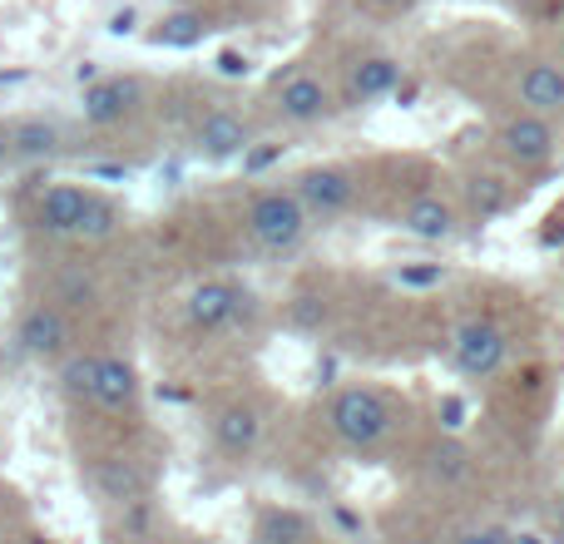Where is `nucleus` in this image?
I'll list each match as a JSON object with an SVG mask.
<instances>
[{
    "label": "nucleus",
    "instance_id": "f257e3e1",
    "mask_svg": "<svg viewBox=\"0 0 564 544\" xmlns=\"http://www.w3.org/2000/svg\"><path fill=\"white\" fill-rule=\"evenodd\" d=\"M248 233L268 248V253H288L302 243L307 233V208L297 204V194H282V188H263L248 204Z\"/></svg>",
    "mask_w": 564,
    "mask_h": 544
},
{
    "label": "nucleus",
    "instance_id": "f03ea898",
    "mask_svg": "<svg viewBox=\"0 0 564 544\" xmlns=\"http://www.w3.org/2000/svg\"><path fill=\"white\" fill-rule=\"evenodd\" d=\"M332 431H337V440H347L351 450H371V446H381V436L391 431V406L371 387H351L332 401Z\"/></svg>",
    "mask_w": 564,
    "mask_h": 544
},
{
    "label": "nucleus",
    "instance_id": "7ed1b4c3",
    "mask_svg": "<svg viewBox=\"0 0 564 544\" xmlns=\"http://www.w3.org/2000/svg\"><path fill=\"white\" fill-rule=\"evenodd\" d=\"M506 351H510L506 331H500L490 317L460 322L456 341H451V357H456V367L466 371V377H496L500 361H506Z\"/></svg>",
    "mask_w": 564,
    "mask_h": 544
},
{
    "label": "nucleus",
    "instance_id": "20e7f679",
    "mask_svg": "<svg viewBox=\"0 0 564 544\" xmlns=\"http://www.w3.org/2000/svg\"><path fill=\"white\" fill-rule=\"evenodd\" d=\"M292 194H297V204L307 208V218H337L341 208L351 204V194H357V178L347 174V168L337 164H322V168H307V174H297V184H292Z\"/></svg>",
    "mask_w": 564,
    "mask_h": 544
},
{
    "label": "nucleus",
    "instance_id": "39448f33",
    "mask_svg": "<svg viewBox=\"0 0 564 544\" xmlns=\"http://www.w3.org/2000/svg\"><path fill=\"white\" fill-rule=\"evenodd\" d=\"M15 341L25 357L35 361H55L69 351V317L65 307H55V302H40V307H30L25 317H20L15 327Z\"/></svg>",
    "mask_w": 564,
    "mask_h": 544
},
{
    "label": "nucleus",
    "instance_id": "423d86ee",
    "mask_svg": "<svg viewBox=\"0 0 564 544\" xmlns=\"http://www.w3.org/2000/svg\"><path fill=\"white\" fill-rule=\"evenodd\" d=\"M500 149H506L520 168H540L555 159V124L540 115H516L500 124Z\"/></svg>",
    "mask_w": 564,
    "mask_h": 544
},
{
    "label": "nucleus",
    "instance_id": "0eeeda50",
    "mask_svg": "<svg viewBox=\"0 0 564 544\" xmlns=\"http://www.w3.org/2000/svg\"><path fill=\"white\" fill-rule=\"evenodd\" d=\"M243 292L224 278H208L188 292V327L194 331H224L234 317H243Z\"/></svg>",
    "mask_w": 564,
    "mask_h": 544
},
{
    "label": "nucleus",
    "instance_id": "6e6552de",
    "mask_svg": "<svg viewBox=\"0 0 564 544\" xmlns=\"http://www.w3.org/2000/svg\"><path fill=\"white\" fill-rule=\"evenodd\" d=\"M95 401L99 411L109 416H129L139 406V371L129 367L124 357H99V371H95Z\"/></svg>",
    "mask_w": 564,
    "mask_h": 544
},
{
    "label": "nucleus",
    "instance_id": "1a4fd4ad",
    "mask_svg": "<svg viewBox=\"0 0 564 544\" xmlns=\"http://www.w3.org/2000/svg\"><path fill=\"white\" fill-rule=\"evenodd\" d=\"M248 139H253V134H248V124L238 115H228V109L204 115V119H198V129H194V149L204 159H214V164L248 154Z\"/></svg>",
    "mask_w": 564,
    "mask_h": 544
},
{
    "label": "nucleus",
    "instance_id": "9d476101",
    "mask_svg": "<svg viewBox=\"0 0 564 544\" xmlns=\"http://www.w3.org/2000/svg\"><path fill=\"white\" fill-rule=\"evenodd\" d=\"M89 198H95V194H85V188H79V184H55V188H45V198H40V208H35V224H40V233H50V238L79 233V224H85V208H89Z\"/></svg>",
    "mask_w": 564,
    "mask_h": 544
},
{
    "label": "nucleus",
    "instance_id": "9b49d317",
    "mask_svg": "<svg viewBox=\"0 0 564 544\" xmlns=\"http://www.w3.org/2000/svg\"><path fill=\"white\" fill-rule=\"evenodd\" d=\"M520 105L525 115H564V65H550V59H535V65L520 69Z\"/></svg>",
    "mask_w": 564,
    "mask_h": 544
},
{
    "label": "nucleus",
    "instance_id": "f8f14e48",
    "mask_svg": "<svg viewBox=\"0 0 564 544\" xmlns=\"http://www.w3.org/2000/svg\"><path fill=\"white\" fill-rule=\"evenodd\" d=\"M258 436H263V416H258L248 401H228V406L214 416V440H218V450H228V456H238V460L253 456Z\"/></svg>",
    "mask_w": 564,
    "mask_h": 544
},
{
    "label": "nucleus",
    "instance_id": "ddd939ff",
    "mask_svg": "<svg viewBox=\"0 0 564 544\" xmlns=\"http://www.w3.org/2000/svg\"><path fill=\"white\" fill-rule=\"evenodd\" d=\"M332 109V95L317 75H292L288 85H278V115L288 124H312Z\"/></svg>",
    "mask_w": 564,
    "mask_h": 544
},
{
    "label": "nucleus",
    "instance_id": "4468645a",
    "mask_svg": "<svg viewBox=\"0 0 564 544\" xmlns=\"http://www.w3.org/2000/svg\"><path fill=\"white\" fill-rule=\"evenodd\" d=\"M134 99H139L134 79H95L85 89V119L89 124H119L134 109Z\"/></svg>",
    "mask_w": 564,
    "mask_h": 544
},
{
    "label": "nucleus",
    "instance_id": "2eb2a0df",
    "mask_svg": "<svg viewBox=\"0 0 564 544\" xmlns=\"http://www.w3.org/2000/svg\"><path fill=\"white\" fill-rule=\"evenodd\" d=\"M95 486H99V496L115 500V505H139V500L149 496V470L134 466V460H99Z\"/></svg>",
    "mask_w": 564,
    "mask_h": 544
},
{
    "label": "nucleus",
    "instance_id": "dca6fc26",
    "mask_svg": "<svg viewBox=\"0 0 564 544\" xmlns=\"http://www.w3.org/2000/svg\"><path fill=\"white\" fill-rule=\"evenodd\" d=\"M401 228L426 238V243H446V238L456 233V208H451L446 198H416V204H406V214H401Z\"/></svg>",
    "mask_w": 564,
    "mask_h": 544
},
{
    "label": "nucleus",
    "instance_id": "f3484780",
    "mask_svg": "<svg viewBox=\"0 0 564 544\" xmlns=\"http://www.w3.org/2000/svg\"><path fill=\"white\" fill-rule=\"evenodd\" d=\"M6 149L10 154H20V159H45V154H55L59 149V129L50 124V119H20V124L10 129Z\"/></svg>",
    "mask_w": 564,
    "mask_h": 544
},
{
    "label": "nucleus",
    "instance_id": "a211bd4d",
    "mask_svg": "<svg viewBox=\"0 0 564 544\" xmlns=\"http://www.w3.org/2000/svg\"><path fill=\"white\" fill-rule=\"evenodd\" d=\"M397 79H401L397 59L371 55V59H361V65L351 69V99H377V95H387V89H397Z\"/></svg>",
    "mask_w": 564,
    "mask_h": 544
},
{
    "label": "nucleus",
    "instance_id": "6ab92c4d",
    "mask_svg": "<svg viewBox=\"0 0 564 544\" xmlns=\"http://www.w3.org/2000/svg\"><path fill=\"white\" fill-rule=\"evenodd\" d=\"M426 476L436 480V486H460V480L470 476V450L460 446V440H436V446L426 450Z\"/></svg>",
    "mask_w": 564,
    "mask_h": 544
},
{
    "label": "nucleus",
    "instance_id": "aec40b11",
    "mask_svg": "<svg viewBox=\"0 0 564 544\" xmlns=\"http://www.w3.org/2000/svg\"><path fill=\"white\" fill-rule=\"evenodd\" d=\"M95 292H99L95 272H89V268H65L55 278V307H89V302H95Z\"/></svg>",
    "mask_w": 564,
    "mask_h": 544
},
{
    "label": "nucleus",
    "instance_id": "412c9836",
    "mask_svg": "<svg viewBox=\"0 0 564 544\" xmlns=\"http://www.w3.org/2000/svg\"><path fill=\"white\" fill-rule=\"evenodd\" d=\"M312 540V525L292 510H268L263 515V544H307Z\"/></svg>",
    "mask_w": 564,
    "mask_h": 544
},
{
    "label": "nucleus",
    "instance_id": "4be33fe9",
    "mask_svg": "<svg viewBox=\"0 0 564 544\" xmlns=\"http://www.w3.org/2000/svg\"><path fill=\"white\" fill-rule=\"evenodd\" d=\"M95 371H99V357H69L65 367H59V387H65V396H95Z\"/></svg>",
    "mask_w": 564,
    "mask_h": 544
},
{
    "label": "nucleus",
    "instance_id": "5701e85b",
    "mask_svg": "<svg viewBox=\"0 0 564 544\" xmlns=\"http://www.w3.org/2000/svg\"><path fill=\"white\" fill-rule=\"evenodd\" d=\"M204 15H194V10H178V15H169L164 25L154 30L159 45H194V40H204Z\"/></svg>",
    "mask_w": 564,
    "mask_h": 544
},
{
    "label": "nucleus",
    "instance_id": "b1692460",
    "mask_svg": "<svg viewBox=\"0 0 564 544\" xmlns=\"http://www.w3.org/2000/svg\"><path fill=\"white\" fill-rule=\"evenodd\" d=\"M115 228H119V208H115V204H105V198H89L85 224H79V233H75V238H85V243H99V238H109Z\"/></svg>",
    "mask_w": 564,
    "mask_h": 544
},
{
    "label": "nucleus",
    "instance_id": "393cba45",
    "mask_svg": "<svg viewBox=\"0 0 564 544\" xmlns=\"http://www.w3.org/2000/svg\"><path fill=\"white\" fill-rule=\"evenodd\" d=\"M470 208H476V218L506 214V188H500L496 178H476V184H470Z\"/></svg>",
    "mask_w": 564,
    "mask_h": 544
},
{
    "label": "nucleus",
    "instance_id": "a878e982",
    "mask_svg": "<svg viewBox=\"0 0 564 544\" xmlns=\"http://www.w3.org/2000/svg\"><path fill=\"white\" fill-rule=\"evenodd\" d=\"M456 544H516V535H510L506 525H476V530H466Z\"/></svg>",
    "mask_w": 564,
    "mask_h": 544
},
{
    "label": "nucleus",
    "instance_id": "bb28decb",
    "mask_svg": "<svg viewBox=\"0 0 564 544\" xmlns=\"http://www.w3.org/2000/svg\"><path fill=\"white\" fill-rule=\"evenodd\" d=\"M446 278V268L441 263H426V268H401L397 272V282H406V287H431V282H441Z\"/></svg>",
    "mask_w": 564,
    "mask_h": 544
},
{
    "label": "nucleus",
    "instance_id": "cd10ccee",
    "mask_svg": "<svg viewBox=\"0 0 564 544\" xmlns=\"http://www.w3.org/2000/svg\"><path fill=\"white\" fill-rule=\"evenodd\" d=\"M218 75H228V79L248 75V55H238V50H224V55H218Z\"/></svg>",
    "mask_w": 564,
    "mask_h": 544
},
{
    "label": "nucleus",
    "instance_id": "c85d7f7f",
    "mask_svg": "<svg viewBox=\"0 0 564 544\" xmlns=\"http://www.w3.org/2000/svg\"><path fill=\"white\" fill-rule=\"evenodd\" d=\"M460 416H466V406H460L456 396H446V406H441V426L456 431V426H460Z\"/></svg>",
    "mask_w": 564,
    "mask_h": 544
},
{
    "label": "nucleus",
    "instance_id": "c756f323",
    "mask_svg": "<svg viewBox=\"0 0 564 544\" xmlns=\"http://www.w3.org/2000/svg\"><path fill=\"white\" fill-rule=\"evenodd\" d=\"M129 25H134V15H129V10H124V15H115V25H109V30H115V35H124Z\"/></svg>",
    "mask_w": 564,
    "mask_h": 544
},
{
    "label": "nucleus",
    "instance_id": "7c9ffc66",
    "mask_svg": "<svg viewBox=\"0 0 564 544\" xmlns=\"http://www.w3.org/2000/svg\"><path fill=\"white\" fill-rule=\"evenodd\" d=\"M381 6H401V0H381Z\"/></svg>",
    "mask_w": 564,
    "mask_h": 544
},
{
    "label": "nucleus",
    "instance_id": "2f4dec72",
    "mask_svg": "<svg viewBox=\"0 0 564 544\" xmlns=\"http://www.w3.org/2000/svg\"><path fill=\"white\" fill-rule=\"evenodd\" d=\"M560 530H564V510H560Z\"/></svg>",
    "mask_w": 564,
    "mask_h": 544
},
{
    "label": "nucleus",
    "instance_id": "473e14b6",
    "mask_svg": "<svg viewBox=\"0 0 564 544\" xmlns=\"http://www.w3.org/2000/svg\"><path fill=\"white\" fill-rule=\"evenodd\" d=\"M560 50H564V40H560Z\"/></svg>",
    "mask_w": 564,
    "mask_h": 544
}]
</instances>
